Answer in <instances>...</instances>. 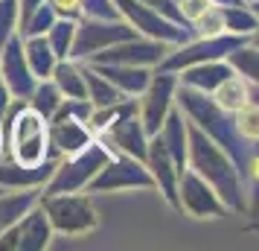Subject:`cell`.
I'll return each instance as SVG.
<instances>
[{
    "mask_svg": "<svg viewBox=\"0 0 259 251\" xmlns=\"http://www.w3.org/2000/svg\"><path fill=\"white\" fill-rule=\"evenodd\" d=\"M175 105L184 111V117L192 126H198L212 144H219L230 155V161L236 164V169L245 178V184L256 178V144L253 140H245L239 134L233 111L222 108L210 94L192 91L187 85H178L175 88Z\"/></svg>",
    "mask_w": 259,
    "mask_h": 251,
    "instance_id": "1",
    "label": "cell"
},
{
    "mask_svg": "<svg viewBox=\"0 0 259 251\" xmlns=\"http://www.w3.org/2000/svg\"><path fill=\"white\" fill-rule=\"evenodd\" d=\"M187 167L195 169L201 178L219 193L227 210L245 213L247 210V190L245 178L239 175L236 164L219 144H212L198 126L187 120Z\"/></svg>",
    "mask_w": 259,
    "mask_h": 251,
    "instance_id": "2",
    "label": "cell"
},
{
    "mask_svg": "<svg viewBox=\"0 0 259 251\" xmlns=\"http://www.w3.org/2000/svg\"><path fill=\"white\" fill-rule=\"evenodd\" d=\"M3 155L24 167H38L50 158L47 120L26 105V99H12L3 114Z\"/></svg>",
    "mask_w": 259,
    "mask_h": 251,
    "instance_id": "3",
    "label": "cell"
},
{
    "mask_svg": "<svg viewBox=\"0 0 259 251\" xmlns=\"http://www.w3.org/2000/svg\"><path fill=\"white\" fill-rule=\"evenodd\" d=\"M41 210L47 213L53 234L61 237H84L96 231L99 225V213H96L91 193H41L38 196Z\"/></svg>",
    "mask_w": 259,
    "mask_h": 251,
    "instance_id": "4",
    "label": "cell"
},
{
    "mask_svg": "<svg viewBox=\"0 0 259 251\" xmlns=\"http://www.w3.org/2000/svg\"><path fill=\"white\" fill-rule=\"evenodd\" d=\"M108 155L111 152L94 137L84 149L56 161V169H53L50 181L41 187V193H79V190H84L91 184V178L99 172V167L108 161Z\"/></svg>",
    "mask_w": 259,
    "mask_h": 251,
    "instance_id": "5",
    "label": "cell"
},
{
    "mask_svg": "<svg viewBox=\"0 0 259 251\" xmlns=\"http://www.w3.org/2000/svg\"><path fill=\"white\" fill-rule=\"evenodd\" d=\"M250 38L256 35H233V32H215V35H192L189 41L178 44L166 53V59L157 64L160 70H184L189 64H198V61H215V59H224L227 53L239 44H245Z\"/></svg>",
    "mask_w": 259,
    "mask_h": 251,
    "instance_id": "6",
    "label": "cell"
},
{
    "mask_svg": "<svg viewBox=\"0 0 259 251\" xmlns=\"http://www.w3.org/2000/svg\"><path fill=\"white\" fill-rule=\"evenodd\" d=\"M122 190H154V181L143 161L122 152H111L108 161L99 167L84 193H122Z\"/></svg>",
    "mask_w": 259,
    "mask_h": 251,
    "instance_id": "7",
    "label": "cell"
},
{
    "mask_svg": "<svg viewBox=\"0 0 259 251\" xmlns=\"http://www.w3.org/2000/svg\"><path fill=\"white\" fill-rule=\"evenodd\" d=\"M119 18L125 21L128 26L137 29V35H146V38H154V41H166V44H184L192 38V29L189 26H181L175 21L163 18L160 12H154L152 6H146L143 0H114Z\"/></svg>",
    "mask_w": 259,
    "mask_h": 251,
    "instance_id": "8",
    "label": "cell"
},
{
    "mask_svg": "<svg viewBox=\"0 0 259 251\" xmlns=\"http://www.w3.org/2000/svg\"><path fill=\"white\" fill-rule=\"evenodd\" d=\"M175 88H178V73L154 67L149 85L137 96V117H140L143 129H146L149 137L160 132L169 108L175 105Z\"/></svg>",
    "mask_w": 259,
    "mask_h": 251,
    "instance_id": "9",
    "label": "cell"
},
{
    "mask_svg": "<svg viewBox=\"0 0 259 251\" xmlns=\"http://www.w3.org/2000/svg\"><path fill=\"white\" fill-rule=\"evenodd\" d=\"M131 35H137V29L128 26L122 18H111V21H102V18H79L76 21V38H73L70 59L88 61L94 53L111 47L117 41H125Z\"/></svg>",
    "mask_w": 259,
    "mask_h": 251,
    "instance_id": "10",
    "label": "cell"
},
{
    "mask_svg": "<svg viewBox=\"0 0 259 251\" xmlns=\"http://www.w3.org/2000/svg\"><path fill=\"white\" fill-rule=\"evenodd\" d=\"M178 210H184L192 219H222L230 213L219 199V193L189 167L181 169L178 175Z\"/></svg>",
    "mask_w": 259,
    "mask_h": 251,
    "instance_id": "11",
    "label": "cell"
},
{
    "mask_svg": "<svg viewBox=\"0 0 259 251\" xmlns=\"http://www.w3.org/2000/svg\"><path fill=\"white\" fill-rule=\"evenodd\" d=\"M53 228H50L47 213L41 210V204H32L21 219H15L12 225L0 234V251H44L53 242Z\"/></svg>",
    "mask_w": 259,
    "mask_h": 251,
    "instance_id": "12",
    "label": "cell"
},
{
    "mask_svg": "<svg viewBox=\"0 0 259 251\" xmlns=\"http://www.w3.org/2000/svg\"><path fill=\"white\" fill-rule=\"evenodd\" d=\"M172 50V44L166 41H154L146 35H131L125 41H117L111 47L94 53L88 61L96 64H137V67H157L166 59V53Z\"/></svg>",
    "mask_w": 259,
    "mask_h": 251,
    "instance_id": "13",
    "label": "cell"
},
{
    "mask_svg": "<svg viewBox=\"0 0 259 251\" xmlns=\"http://www.w3.org/2000/svg\"><path fill=\"white\" fill-rule=\"evenodd\" d=\"M0 79L6 82L9 94L15 99H26L35 88V76L29 73V64H26V56H24V38L21 32L6 38V44L0 47Z\"/></svg>",
    "mask_w": 259,
    "mask_h": 251,
    "instance_id": "14",
    "label": "cell"
},
{
    "mask_svg": "<svg viewBox=\"0 0 259 251\" xmlns=\"http://www.w3.org/2000/svg\"><path fill=\"white\" fill-rule=\"evenodd\" d=\"M96 134L91 132V126L82 123V120L73 117H61V114H53L47 120V144H50V158H64L73 155L94 140Z\"/></svg>",
    "mask_w": 259,
    "mask_h": 251,
    "instance_id": "15",
    "label": "cell"
},
{
    "mask_svg": "<svg viewBox=\"0 0 259 251\" xmlns=\"http://www.w3.org/2000/svg\"><path fill=\"white\" fill-rule=\"evenodd\" d=\"M143 164H146V169H149V175H152V181H154V190L178 210V175H181V169L175 167L172 155L166 152L163 140H160L157 134L149 137L146 161H143Z\"/></svg>",
    "mask_w": 259,
    "mask_h": 251,
    "instance_id": "16",
    "label": "cell"
},
{
    "mask_svg": "<svg viewBox=\"0 0 259 251\" xmlns=\"http://www.w3.org/2000/svg\"><path fill=\"white\" fill-rule=\"evenodd\" d=\"M96 140L105 146L108 152H122V155H131L137 161H146V146H149V134L143 129V123L137 114L119 120L114 126H108L105 132L96 134Z\"/></svg>",
    "mask_w": 259,
    "mask_h": 251,
    "instance_id": "17",
    "label": "cell"
},
{
    "mask_svg": "<svg viewBox=\"0 0 259 251\" xmlns=\"http://www.w3.org/2000/svg\"><path fill=\"white\" fill-rule=\"evenodd\" d=\"M56 169V158H47L38 167H24L9 155H0V187L3 190H26V187H44Z\"/></svg>",
    "mask_w": 259,
    "mask_h": 251,
    "instance_id": "18",
    "label": "cell"
},
{
    "mask_svg": "<svg viewBox=\"0 0 259 251\" xmlns=\"http://www.w3.org/2000/svg\"><path fill=\"white\" fill-rule=\"evenodd\" d=\"M88 64H94L119 94L134 96V99L143 94V88L149 85L154 70V67H137V64H96V61H88Z\"/></svg>",
    "mask_w": 259,
    "mask_h": 251,
    "instance_id": "19",
    "label": "cell"
},
{
    "mask_svg": "<svg viewBox=\"0 0 259 251\" xmlns=\"http://www.w3.org/2000/svg\"><path fill=\"white\" fill-rule=\"evenodd\" d=\"M230 64L224 59L215 61H198V64H189L184 70H178V85H187L192 91H201V94H212L215 85H222L227 76H230Z\"/></svg>",
    "mask_w": 259,
    "mask_h": 251,
    "instance_id": "20",
    "label": "cell"
},
{
    "mask_svg": "<svg viewBox=\"0 0 259 251\" xmlns=\"http://www.w3.org/2000/svg\"><path fill=\"white\" fill-rule=\"evenodd\" d=\"M157 137L163 140L166 152H169L172 161H175V167L187 169V117H184V111H181L178 105L169 108V114H166Z\"/></svg>",
    "mask_w": 259,
    "mask_h": 251,
    "instance_id": "21",
    "label": "cell"
},
{
    "mask_svg": "<svg viewBox=\"0 0 259 251\" xmlns=\"http://www.w3.org/2000/svg\"><path fill=\"white\" fill-rule=\"evenodd\" d=\"M210 96L227 111H239L245 105H256V82H247L242 76L230 73L222 85H215V91Z\"/></svg>",
    "mask_w": 259,
    "mask_h": 251,
    "instance_id": "22",
    "label": "cell"
},
{
    "mask_svg": "<svg viewBox=\"0 0 259 251\" xmlns=\"http://www.w3.org/2000/svg\"><path fill=\"white\" fill-rule=\"evenodd\" d=\"M50 79L56 82V88L61 91L64 99H82L84 94V70L79 59H59L56 67L50 73Z\"/></svg>",
    "mask_w": 259,
    "mask_h": 251,
    "instance_id": "23",
    "label": "cell"
},
{
    "mask_svg": "<svg viewBox=\"0 0 259 251\" xmlns=\"http://www.w3.org/2000/svg\"><path fill=\"white\" fill-rule=\"evenodd\" d=\"M24 38V56H26V64H29V73L35 79H50V73L56 67V53L53 47L47 44L44 35H21Z\"/></svg>",
    "mask_w": 259,
    "mask_h": 251,
    "instance_id": "24",
    "label": "cell"
},
{
    "mask_svg": "<svg viewBox=\"0 0 259 251\" xmlns=\"http://www.w3.org/2000/svg\"><path fill=\"white\" fill-rule=\"evenodd\" d=\"M38 196H41L38 187H26V190H3L0 193V234L12 225L15 219H21V216L38 202Z\"/></svg>",
    "mask_w": 259,
    "mask_h": 251,
    "instance_id": "25",
    "label": "cell"
},
{
    "mask_svg": "<svg viewBox=\"0 0 259 251\" xmlns=\"http://www.w3.org/2000/svg\"><path fill=\"white\" fill-rule=\"evenodd\" d=\"M82 70H84V94H88V99H91V105H94V108L114 105V102H119V99H125V94H119L117 88L108 82L94 64L82 61Z\"/></svg>",
    "mask_w": 259,
    "mask_h": 251,
    "instance_id": "26",
    "label": "cell"
},
{
    "mask_svg": "<svg viewBox=\"0 0 259 251\" xmlns=\"http://www.w3.org/2000/svg\"><path fill=\"white\" fill-rule=\"evenodd\" d=\"M222 12V26L224 32H233V35H256V6H247V3H239V6H219Z\"/></svg>",
    "mask_w": 259,
    "mask_h": 251,
    "instance_id": "27",
    "label": "cell"
},
{
    "mask_svg": "<svg viewBox=\"0 0 259 251\" xmlns=\"http://www.w3.org/2000/svg\"><path fill=\"white\" fill-rule=\"evenodd\" d=\"M224 61L230 64V70H233L236 76H242V79H247V82H259L256 38H250V41H245V44L233 47L230 53H227V56H224Z\"/></svg>",
    "mask_w": 259,
    "mask_h": 251,
    "instance_id": "28",
    "label": "cell"
},
{
    "mask_svg": "<svg viewBox=\"0 0 259 251\" xmlns=\"http://www.w3.org/2000/svg\"><path fill=\"white\" fill-rule=\"evenodd\" d=\"M61 91L56 88V82L53 79H38L35 88H32V94L26 96V105L32 108V111H38L44 120H50L53 114H56V108L61 105Z\"/></svg>",
    "mask_w": 259,
    "mask_h": 251,
    "instance_id": "29",
    "label": "cell"
},
{
    "mask_svg": "<svg viewBox=\"0 0 259 251\" xmlns=\"http://www.w3.org/2000/svg\"><path fill=\"white\" fill-rule=\"evenodd\" d=\"M44 38H47V44L53 47L56 59H70L73 38H76V21H70V18H56V24L44 32Z\"/></svg>",
    "mask_w": 259,
    "mask_h": 251,
    "instance_id": "30",
    "label": "cell"
},
{
    "mask_svg": "<svg viewBox=\"0 0 259 251\" xmlns=\"http://www.w3.org/2000/svg\"><path fill=\"white\" fill-rule=\"evenodd\" d=\"M56 18H59V15L53 12V6L44 0L41 6H35V9L18 24V32H21V35H44L50 26L56 24Z\"/></svg>",
    "mask_w": 259,
    "mask_h": 251,
    "instance_id": "31",
    "label": "cell"
},
{
    "mask_svg": "<svg viewBox=\"0 0 259 251\" xmlns=\"http://www.w3.org/2000/svg\"><path fill=\"white\" fill-rule=\"evenodd\" d=\"M189 29H192V35H215V32H224L219 6H207V9L189 24Z\"/></svg>",
    "mask_w": 259,
    "mask_h": 251,
    "instance_id": "32",
    "label": "cell"
},
{
    "mask_svg": "<svg viewBox=\"0 0 259 251\" xmlns=\"http://www.w3.org/2000/svg\"><path fill=\"white\" fill-rule=\"evenodd\" d=\"M233 117H236L239 134H242L245 140H253V144H256V134H259V111H256V105L239 108V111H233Z\"/></svg>",
    "mask_w": 259,
    "mask_h": 251,
    "instance_id": "33",
    "label": "cell"
},
{
    "mask_svg": "<svg viewBox=\"0 0 259 251\" xmlns=\"http://www.w3.org/2000/svg\"><path fill=\"white\" fill-rule=\"evenodd\" d=\"M18 32V0H0V47Z\"/></svg>",
    "mask_w": 259,
    "mask_h": 251,
    "instance_id": "34",
    "label": "cell"
},
{
    "mask_svg": "<svg viewBox=\"0 0 259 251\" xmlns=\"http://www.w3.org/2000/svg\"><path fill=\"white\" fill-rule=\"evenodd\" d=\"M47 3L59 18H70V21L82 18V0H47Z\"/></svg>",
    "mask_w": 259,
    "mask_h": 251,
    "instance_id": "35",
    "label": "cell"
},
{
    "mask_svg": "<svg viewBox=\"0 0 259 251\" xmlns=\"http://www.w3.org/2000/svg\"><path fill=\"white\" fill-rule=\"evenodd\" d=\"M175 3H178V9H181V15H184V21H187V24H192V21H195L207 6H212L210 0H175Z\"/></svg>",
    "mask_w": 259,
    "mask_h": 251,
    "instance_id": "36",
    "label": "cell"
},
{
    "mask_svg": "<svg viewBox=\"0 0 259 251\" xmlns=\"http://www.w3.org/2000/svg\"><path fill=\"white\" fill-rule=\"evenodd\" d=\"M12 99L15 96L9 94V88H6V82L0 79V120H3V114L9 111V105H12Z\"/></svg>",
    "mask_w": 259,
    "mask_h": 251,
    "instance_id": "37",
    "label": "cell"
},
{
    "mask_svg": "<svg viewBox=\"0 0 259 251\" xmlns=\"http://www.w3.org/2000/svg\"><path fill=\"white\" fill-rule=\"evenodd\" d=\"M41 3H44V0H18V24H21L26 15L35 9V6H41Z\"/></svg>",
    "mask_w": 259,
    "mask_h": 251,
    "instance_id": "38",
    "label": "cell"
},
{
    "mask_svg": "<svg viewBox=\"0 0 259 251\" xmlns=\"http://www.w3.org/2000/svg\"><path fill=\"white\" fill-rule=\"evenodd\" d=\"M212 6H239V3H245V0H210Z\"/></svg>",
    "mask_w": 259,
    "mask_h": 251,
    "instance_id": "39",
    "label": "cell"
},
{
    "mask_svg": "<svg viewBox=\"0 0 259 251\" xmlns=\"http://www.w3.org/2000/svg\"><path fill=\"white\" fill-rule=\"evenodd\" d=\"M0 155H3V120H0Z\"/></svg>",
    "mask_w": 259,
    "mask_h": 251,
    "instance_id": "40",
    "label": "cell"
},
{
    "mask_svg": "<svg viewBox=\"0 0 259 251\" xmlns=\"http://www.w3.org/2000/svg\"><path fill=\"white\" fill-rule=\"evenodd\" d=\"M245 3H247V6H256V0H245Z\"/></svg>",
    "mask_w": 259,
    "mask_h": 251,
    "instance_id": "41",
    "label": "cell"
},
{
    "mask_svg": "<svg viewBox=\"0 0 259 251\" xmlns=\"http://www.w3.org/2000/svg\"><path fill=\"white\" fill-rule=\"evenodd\" d=\"M0 193H3V187H0Z\"/></svg>",
    "mask_w": 259,
    "mask_h": 251,
    "instance_id": "42",
    "label": "cell"
}]
</instances>
